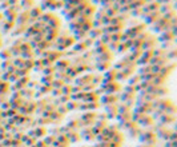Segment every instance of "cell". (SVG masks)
<instances>
[{"instance_id": "obj_28", "label": "cell", "mask_w": 177, "mask_h": 147, "mask_svg": "<svg viewBox=\"0 0 177 147\" xmlns=\"http://www.w3.org/2000/svg\"><path fill=\"white\" fill-rule=\"evenodd\" d=\"M72 50H75V51L77 52V55H81L84 51H87V46L84 44V42H76L75 43V46H73V48Z\"/></svg>"}, {"instance_id": "obj_9", "label": "cell", "mask_w": 177, "mask_h": 147, "mask_svg": "<svg viewBox=\"0 0 177 147\" xmlns=\"http://www.w3.org/2000/svg\"><path fill=\"white\" fill-rule=\"evenodd\" d=\"M137 124H139V126H142V127L153 126V124H154V119L149 114L148 115H141V118L137 120Z\"/></svg>"}, {"instance_id": "obj_42", "label": "cell", "mask_w": 177, "mask_h": 147, "mask_svg": "<svg viewBox=\"0 0 177 147\" xmlns=\"http://www.w3.org/2000/svg\"><path fill=\"white\" fill-rule=\"evenodd\" d=\"M121 36H123V32H114V34H112V35H111V42L120 43Z\"/></svg>"}, {"instance_id": "obj_33", "label": "cell", "mask_w": 177, "mask_h": 147, "mask_svg": "<svg viewBox=\"0 0 177 147\" xmlns=\"http://www.w3.org/2000/svg\"><path fill=\"white\" fill-rule=\"evenodd\" d=\"M151 72H152V71H151V66H149V64L140 66V68H139V75H140V76H144V75H148Z\"/></svg>"}, {"instance_id": "obj_54", "label": "cell", "mask_w": 177, "mask_h": 147, "mask_svg": "<svg viewBox=\"0 0 177 147\" xmlns=\"http://www.w3.org/2000/svg\"><path fill=\"white\" fill-rule=\"evenodd\" d=\"M132 2H135V0H125L127 4H129V3H132Z\"/></svg>"}, {"instance_id": "obj_35", "label": "cell", "mask_w": 177, "mask_h": 147, "mask_svg": "<svg viewBox=\"0 0 177 147\" xmlns=\"http://www.w3.org/2000/svg\"><path fill=\"white\" fill-rule=\"evenodd\" d=\"M129 83H128V86H137V84L141 82V79H140V75L137 74V75H135L133 74L132 76H129Z\"/></svg>"}, {"instance_id": "obj_30", "label": "cell", "mask_w": 177, "mask_h": 147, "mask_svg": "<svg viewBox=\"0 0 177 147\" xmlns=\"http://www.w3.org/2000/svg\"><path fill=\"white\" fill-rule=\"evenodd\" d=\"M0 58H2V60H11L12 54H11V51H9V48H2L0 50Z\"/></svg>"}, {"instance_id": "obj_22", "label": "cell", "mask_w": 177, "mask_h": 147, "mask_svg": "<svg viewBox=\"0 0 177 147\" xmlns=\"http://www.w3.org/2000/svg\"><path fill=\"white\" fill-rule=\"evenodd\" d=\"M40 8L43 9V11H55L53 8V2L52 0H41V3H40Z\"/></svg>"}, {"instance_id": "obj_47", "label": "cell", "mask_w": 177, "mask_h": 147, "mask_svg": "<svg viewBox=\"0 0 177 147\" xmlns=\"http://www.w3.org/2000/svg\"><path fill=\"white\" fill-rule=\"evenodd\" d=\"M64 2H63V0H56V2H53V8L55 9H61V8H63L64 7Z\"/></svg>"}, {"instance_id": "obj_41", "label": "cell", "mask_w": 177, "mask_h": 147, "mask_svg": "<svg viewBox=\"0 0 177 147\" xmlns=\"http://www.w3.org/2000/svg\"><path fill=\"white\" fill-rule=\"evenodd\" d=\"M12 64H14L15 68H21L23 67V59L19 56V58H14L12 59Z\"/></svg>"}, {"instance_id": "obj_1", "label": "cell", "mask_w": 177, "mask_h": 147, "mask_svg": "<svg viewBox=\"0 0 177 147\" xmlns=\"http://www.w3.org/2000/svg\"><path fill=\"white\" fill-rule=\"evenodd\" d=\"M145 30H147V26H145L144 23H139V24H136V26H133V27L125 28V30L123 31V34L128 37V39H133V37L140 35L141 32H144Z\"/></svg>"}, {"instance_id": "obj_29", "label": "cell", "mask_w": 177, "mask_h": 147, "mask_svg": "<svg viewBox=\"0 0 177 147\" xmlns=\"http://www.w3.org/2000/svg\"><path fill=\"white\" fill-rule=\"evenodd\" d=\"M45 133H47V130L41 127V129H36V130L29 131V136H32V138H41Z\"/></svg>"}, {"instance_id": "obj_25", "label": "cell", "mask_w": 177, "mask_h": 147, "mask_svg": "<svg viewBox=\"0 0 177 147\" xmlns=\"http://www.w3.org/2000/svg\"><path fill=\"white\" fill-rule=\"evenodd\" d=\"M79 15H80V12L77 11L76 7H75V8H72V9H69V11H68L67 14L64 15V16H65V19H67L68 21H71V20H75V19L79 16Z\"/></svg>"}, {"instance_id": "obj_7", "label": "cell", "mask_w": 177, "mask_h": 147, "mask_svg": "<svg viewBox=\"0 0 177 147\" xmlns=\"http://www.w3.org/2000/svg\"><path fill=\"white\" fill-rule=\"evenodd\" d=\"M156 39H157V43H165V42H172V40H176V37L170 34V31H164V32L157 34Z\"/></svg>"}, {"instance_id": "obj_20", "label": "cell", "mask_w": 177, "mask_h": 147, "mask_svg": "<svg viewBox=\"0 0 177 147\" xmlns=\"http://www.w3.org/2000/svg\"><path fill=\"white\" fill-rule=\"evenodd\" d=\"M43 12H44V11L40 8V5H35V7H32V8L29 9V11H28V14H29L31 18H35V19H37V20H39L40 16L43 15Z\"/></svg>"}, {"instance_id": "obj_36", "label": "cell", "mask_w": 177, "mask_h": 147, "mask_svg": "<svg viewBox=\"0 0 177 147\" xmlns=\"http://www.w3.org/2000/svg\"><path fill=\"white\" fill-rule=\"evenodd\" d=\"M175 42H176V40H172V42H165V43H160V47L164 50V51H169V50L175 48Z\"/></svg>"}, {"instance_id": "obj_12", "label": "cell", "mask_w": 177, "mask_h": 147, "mask_svg": "<svg viewBox=\"0 0 177 147\" xmlns=\"http://www.w3.org/2000/svg\"><path fill=\"white\" fill-rule=\"evenodd\" d=\"M116 75H117V70H114V68H109L108 71H105L104 74H102V80L104 82H114L116 80Z\"/></svg>"}, {"instance_id": "obj_11", "label": "cell", "mask_w": 177, "mask_h": 147, "mask_svg": "<svg viewBox=\"0 0 177 147\" xmlns=\"http://www.w3.org/2000/svg\"><path fill=\"white\" fill-rule=\"evenodd\" d=\"M16 26V23H14V21H7L4 19V20L0 23V27H2V32L4 34V35H8V34H11V31L15 28Z\"/></svg>"}, {"instance_id": "obj_57", "label": "cell", "mask_w": 177, "mask_h": 147, "mask_svg": "<svg viewBox=\"0 0 177 147\" xmlns=\"http://www.w3.org/2000/svg\"><path fill=\"white\" fill-rule=\"evenodd\" d=\"M114 2H116V0H112V3H114Z\"/></svg>"}, {"instance_id": "obj_58", "label": "cell", "mask_w": 177, "mask_h": 147, "mask_svg": "<svg viewBox=\"0 0 177 147\" xmlns=\"http://www.w3.org/2000/svg\"><path fill=\"white\" fill-rule=\"evenodd\" d=\"M52 2H56V0H52Z\"/></svg>"}, {"instance_id": "obj_39", "label": "cell", "mask_w": 177, "mask_h": 147, "mask_svg": "<svg viewBox=\"0 0 177 147\" xmlns=\"http://www.w3.org/2000/svg\"><path fill=\"white\" fill-rule=\"evenodd\" d=\"M79 106H80V102H76V101H73V102H68V103H65V107H67V110H76V108H79Z\"/></svg>"}, {"instance_id": "obj_27", "label": "cell", "mask_w": 177, "mask_h": 147, "mask_svg": "<svg viewBox=\"0 0 177 147\" xmlns=\"http://www.w3.org/2000/svg\"><path fill=\"white\" fill-rule=\"evenodd\" d=\"M129 52V47L125 44V43H119L117 46V50L113 52V54H119V55H127Z\"/></svg>"}, {"instance_id": "obj_53", "label": "cell", "mask_w": 177, "mask_h": 147, "mask_svg": "<svg viewBox=\"0 0 177 147\" xmlns=\"http://www.w3.org/2000/svg\"><path fill=\"white\" fill-rule=\"evenodd\" d=\"M139 147H153V146H151V145H141V146H139Z\"/></svg>"}, {"instance_id": "obj_43", "label": "cell", "mask_w": 177, "mask_h": 147, "mask_svg": "<svg viewBox=\"0 0 177 147\" xmlns=\"http://www.w3.org/2000/svg\"><path fill=\"white\" fill-rule=\"evenodd\" d=\"M43 70H44V72H43L44 75H53L56 68L55 66H48V67H43Z\"/></svg>"}, {"instance_id": "obj_6", "label": "cell", "mask_w": 177, "mask_h": 147, "mask_svg": "<svg viewBox=\"0 0 177 147\" xmlns=\"http://www.w3.org/2000/svg\"><path fill=\"white\" fill-rule=\"evenodd\" d=\"M100 102H101V104H104V106L117 104V103H119V96L117 95H109V94H102Z\"/></svg>"}, {"instance_id": "obj_17", "label": "cell", "mask_w": 177, "mask_h": 147, "mask_svg": "<svg viewBox=\"0 0 177 147\" xmlns=\"http://www.w3.org/2000/svg\"><path fill=\"white\" fill-rule=\"evenodd\" d=\"M105 112H107V118H116L117 114H119V110H117V104H108L105 106Z\"/></svg>"}, {"instance_id": "obj_10", "label": "cell", "mask_w": 177, "mask_h": 147, "mask_svg": "<svg viewBox=\"0 0 177 147\" xmlns=\"http://www.w3.org/2000/svg\"><path fill=\"white\" fill-rule=\"evenodd\" d=\"M113 56H114L113 52L105 51V52H102V54H100V55H96L93 59H95V62H111V63H112Z\"/></svg>"}, {"instance_id": "obj_31", "label": "cell", "mask_w": 177, "mask_h": 147, "mask_svg": "<svg viewBox=\"0 0 177 147\" xmlns=\"http://www.w3.org/2000/svg\"><path fill=\"white\" fill-rule=\"evenodd\" d=\"M144 4H145V0H135V2L129 3L128 7H129L130 11H132V9H136V8H142Z\"/></svg>"}, {"instance_id": "obj_48", "label": "cell", "mask_w": 177, "mask_h": 147, "mask_svg": "<svg viewBox=\"0 0 177 147\" xmlns=\"http://www.w3.org/2000/svg\"><path fill=\"white\" fill-rule=\"evenodd\" d=\"M9 7V4H8V2H0V12L2 11H5Z\"/></svg>"}, {"instance_id": "obj_51", "label": "cell", "mask_w": 177, "mask_h": 147, "mask_svg": "<svg viewBox=\"0 0 177 147\" xmlns=\"http://www.w3.org/2000/svg\"><path fill=\"white\" fill-rule=\"evenodd\" d=\"M7 2H8L9 5H16V4L20 3V0H7Z\"/></svg>"}, {"instance_id": "obj_37", "label": "cell", "mask_w": 177, "mask_h": 147, "mask_svg": "<svg viewBox=\"0 0 177 147\" xmlns=\"http://www.w3.org/2000/svg\"><path fill=\"white\" fill-rule=\"evenodd\" d=\"M33 60L35 59H23V67L21 68H26V70H32L33 68Z\"/></svg>"}, {"instance_id": "obj_45", "label": "cell", "mask_w": 177, "mask_h": 147, "mask_svg": "<svg viewBox=\"0 0 177 147\" xmlns=\"http://www.w3.org/2000/svg\"><path fill=\"white\" fill-rule=\"evenodd\" d=\"M100 39L101 43H104V44H108V43L111 42V35H108V34H102V35L99 37Z\"/></svg>"}, {"instance_id": "obj_19", "label": "cell", "mask_w": 177, "mask_h": 147, "mask_svg": "<svg viewBox=\"0 0 177 147\" xmlns=\"http://www.w3.org/2000/svg\"><path fill=\"white\" fill-rule=\"evenodd\" d=\"M95 67H96V71H100L102 74L111 68V62H95Z\"/></svg>"}, {"instance_id": "obj_2", "label": "cell", "mask_w": 177, "mask_h": 147, "mask_svg": "<svg viewBox=\"0 0 177 147\" xmlns=\"http://www.w3.org/2000/svg\"><path fill=\"white\" fill-rule=\"evenodd\" d=\"M140 142H142V145H151L153 146L157 140V136L154 134V131H141V134L139 135Z\"/></svg>"}, {"instance_id": "obj_23", "label": "cell", "mask_w": 177, "mask_h": 147, "mask_svg": "<svg viewBox=\"0 0 177 147\" xmlns=\"http://www.w3.org/2000/svg\"><path fill=\"white\" fill-rule=\"evenodd\" d=\"M35 0H20V7L23 11H29L32 7H35Z\"/></svg>"}, {"instance_id": "obj_56", "label": "cell", "mask_w": 177, "mask_h": 147, "mask_svg": "<svg viewBox=\"0 0 177 147\" xmlns=\"http://www.w3.org/2000/svg\"><path fill=\"white\" fill-rule=\"evenodd\" d=\"M0 2H7V0H0Z\"/></svg>"}, {"instance_id": "obj_50", "label": "cell", "mask_w": 177, "mask_h": 147, "mask_svg": "<svg viewBox=\"0 0 177 147\" xmlns=\"http://www.w3.org/2000/svg\"><path fill=\"white\" fill-rule=\"evenodd\" d=\"M52 94H53V96H61V90L53 88V90H52Z\"/></svg>"}, {"instance_id": "obj_55", "label": "cell", "mask_w": 177, "mask_h": 147, "mask_svg": "<svg viewBox=\"0 0 177 147\" xmlns=\"http://www.w3.org/2000/svg\"><path fill=\"white\" fill-rule=\"evenodd\" d=\"M2 47H3V40L0 39V50H2Z\"/></svg>"}, {"instance_id": "obj_49", "label": "cell", "mask_w": 177, "mask_h": 147, "mask_svg": "<svg viewBox=\"0 0 177 147\" xmlns=\"http://www.w3.org/2000/svg\"><path fill=\"white\" fill-rule=\"evenodd\" d=\"M156 2L160 5H163V4H170V3H173V0H156Z\"/></svg>"}, {"instance_id": "obj_24", "label": "cell", "mask_w": 177, "mask_h": 147, "mask_svg": "<svg viewBox=\"0 0 177 147\" xmlns=\"http://www.w3.org/2000/svg\"><path fill=\"white\" fill-rule=\"evenodd\" d=\"M102 35V31H101V28H96V27H92L91 30H89V32H88V36L89 37H92L93 40H96V39H99Z\"/></svg>"}, {"instance_id": "obj_32", "label": "cell", "mask_w": 177, "mask_h": 147, "mask_svg": "<svg viewBox=\"0 0 177 147\" xmlns=\"http://www.w3.org/2000/svg\"><path fill=\"white\" fill-rule=\"evenodd\" d=\"M165 58L168 59V60H170V62H175V59L177 58V48L176 47L175 48H172V50H169V51H166Z\"/></svg>"}, {"instance_id": "obj_3", "label": "cell", "mask_w": 177, "mask_h": 147, "mask_svg": "<svg viewBox=\"0 0 177 147\" xmlns=\"http://www.w3.org/2000/svg\"><path fill=\"white\" fill-rule=\"evenodd\" d=\"M160 18H161L160 12H158V11H153V12H149V14H145L141 19H142V23H144L147 27H149V26H152L153 23H156Z\"/></svg>"}, {"instance_id": "obj_15", "label": "cell", "mask_w": 177, "mask_h": 147, "mask_svg": "<svg viewBox=\"0 0 177 147\" xmlns=\"http://www.w3.org/2000/svg\"><path fill=\"white\" fill-rule=\"evenodd\" d=\"M55 68L56 70H60V71H65L68 67L71 66V60L69 59H59L57 62H55Z\"/></svg>"}, {"instance_id": "obj_8", "label": "cell", "mask_w": 177, "mask_h": 147, "mask_svg": "<svg viewBox=\"0 0 177 147\" xmlns=\"http://www.w3.org/2000/svg\"><path fill=\"white\" fill-rule=\"evenodd\" d=\"M160 8V4L157 2H151V3H145L144 7H142V16L145 14H149V12H153V11H158Z\"/></svg>"}, {"instance_id": "obj_38", "label": "cell", "mask_w": 177, "mask_h": 147, "mask_svg": "<svg viewBox=\"0 0 177 147\" xmlns=\"http://www.w3.org/2000/svg\"><path fill=\"white\" fill-rule=\"evenodd\" d=\"M102 82V74H92V83L95 84V86H97V84H101Z\"/></svg>"}, {"instance_id": "obj_40", "label": "cell", "mask_w": 177, "mask_h": 147, "mask_svg": "<svg viewBox=\"0 0 177 147\" xmlns=\"http://www.w3.org/2000/svg\"><path fill=\"white\" fill-rule=\"evenodd\" d=\"M152 52H153L154 58H161V56H165V54H166V51H164L161 47H158V48H154Z\"/></svg>"}, {"instance_id": "obj_5", "label": "cell", "mask_w": 177, "mask_h": 147, "mask_svg": "<svg viewBox=\"0 0 177 147\" xmlns=\"http://www.w3.org/2000/svg\"><path fill=\"white\" fill-rule=\"evenodd\" d=\"M132 63H135V62L130 60V59L128 58V55H123L120 60H117L116 63H114V70L120 71V70H123V68H125V67H128V66H130Z\"/></svg>"}, {"instance_id": "obj_52", "label": "cell", "mask_w": 177, "mask_h": 147, "mask_svg": "<svg viewBox=\"0 0 177 147\" xmlns=\"http://www.w3.org/2000/svg\"><path fill=\"white\" fill-rule=\"evenodd\" d=\"M4 20V15H3V12H0V23Z\"/></svg>"}, {"instance_id": "obj_13", "label": "cell", "mask_w": 177, "mask_h": 147, "mask_svg": "<svg viewBox=\"0 0 177 147\" xmlns=\"http://www.w3.org/2000/svg\"><path fill=\"white\" fill-rule=\"evenodd\" d=\"M96 11H97V5L89 3V4L87 5L85 9H84L81 14L84 15V16H87L88 19H93V16H95V14H96Z\"/></svg>"}, {"instance_id": "obj_44", "label": "cell", "mask_w": 177, "mask_h": 147, "mask_svg": "<svg viewBox=\"0 0 177 147\" xmlns=\"http://www.w3.org/2000/svg\"><path fill=\"white\" fill-rule=\"evenodd\" d=\"M176 16V9H173V11H170V12H166V14H164V15H161V18H164L166 21H169L172 18H175Z\"/></svg>"}, {"instance_id": "obj_34", "label": "cell", "mask_w": 177, "mask_h": 147, "mask_svg": "<svg viewBox=\"0 0 177 147\" xmlns=\"http://www.w3.org/2000/svg\"><path fill=\"white\" fill-rule=\"evenodd\" d=\"M53 80H55L53 75H43V78H41L43 86H51Z\"/></svg>"}, {"instance_id": "obj_46", "label": "cell", "mask_w": 177, "mask_h": 147, "mask_svg": "<svg viewBox=\"0 0 177 147\" xmlns=\"http://www.w3.org/2000/svg\"><path fill=\"white\" fill-rule=\"evenodd\" d=\"M83 42H84V44H85V46H87V48H92V47H93V42H95V40H93V39H92V37L87 36V37H85V39H84V40H83Z\"/></svg>"}, {"instance_id": "obj_14", "label": "cell", "mask_w": 177, "mask_h": 147, "mask_svg": "<svg viewBox=\"0 0 177 147\" xmlns=\"http://www.w3.org/2000/svg\"><path fill=\"white\" fill-rule=\"evenodd\" d=\"M28 19H29V14H28L27 11H21V12H19V14H17L15 23H16V24H21V26H27Z\"/></svg>"}, {"instance_id": "obj_26", "label": "cell", "mask_w": 177, "mask_h": 147, "mask_svg": "<svg viewBox=\"0 0 177 147\" xmlns=\"http://www.w3.org/2000/svg\"><path fill=\"white\" fill-rule=\"evenodd\" d=\"M72 36L75 37V40H76V42H83V40L88 36V34L84 32L83 30H77V31H75V32H72Z\"/></svg>"}, {"instance_id": "obj_21", "label": "cell", "mask_w": 177, "mask_h": 147, "mask_svg": "<svg viewBox=\"0 0 177 147\" xmlns=\"http://www.w3.org/2000/svg\"><path fill=\"white\" fill-rule=\"evenodd\" d=\"M173 9H176V2L170 3V4H163V5H160V8H158V12H160L161 15H164V14H166V12L173 11Z\"/></svg>"}, {"instance_id": "obj_16", "label": "cell", "mask_w": 177, "mask_h": 147, "mask_svg": "<svg viewBox=\"0 0 177 147\" xmlns=\"http://www.w3.org/2000/svg\"><path fill=\"white\" fill-rule=\"evenodd\" d=\"M27 27L28 26H21V24H16L15 26V28L11 31V37H16V36H23L24 35V32H26V30H27Z\"/></svg>"}, {"instance_id": "obj_4", "label": "cell", "mask_w": 177, "mask_h": 147, "mask_svg": "<svg viewBox=\"0 0 177 147\" xmlns=\"http://www.w3.org/2000/svg\"><path fill=\"white\" fill-rule=\"evenodd\" d=\"M156 44H157V39H156V36L154 35H149L147 36V39L142 42V44H141V50L142 51H147V50H154L156 48Z\"/></svg>"}, {"instance_id": "obj_18", "label": "cell", "mask_w": 177, "mask_h": 147, "mask_svg": "<svg viewBox=\"0 0 177 147\" xmlns=\"http://www.w3.org/2000/svg\"><path fill=\"white\" fill-rule=\"evenodd\" d=\"M119 9H120L119 5L113 3L112 5L105 8V15H107L108 18H113V16H116V15H119Z\"/></svg>"}]
</instances>
